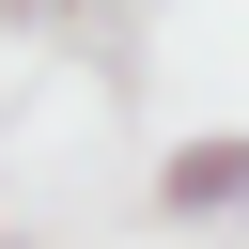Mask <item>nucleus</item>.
Segmentation results:
<instances>
[{"label": "nucleus", "instance_id": "obj_1", "mask_svg": "<svg viewBox=\"0 0 249 249\" xmlns=\"http://www.w3.org/2000/svg\"><path fill=\"white\" fill-rule=\"evenodd\" d=\"M156 218H171V233L249 218V140H171V156H156Z\"/></svg>", "mask_w": 249, "mask_h": 249}]
</instances>
